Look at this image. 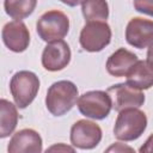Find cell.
I'll return each instance as SVG.
<instances>
[{"label": "cell", "mask_w": 153, "mask_h": 153, "mask_svg": "<svg viewBox=\"0 0 153 153\" xmlns=\"http://www.w3.org/2000/svg\"><path fill=\"white\" fill-rule=\"evenodd\" d=\"M103 136L102 128L88 120H79L71 128V143L79 149H92Z\"/></svg>", "instance_id": "obj_7"}, {"label": "cell", "mask_w": 153, "mask_h": 153, "mask_svg": "<svg viewBox=\"0 0 153 153\" xmlns=\"http://www.w3.org/2000/svg\"><path fill=\"white\" fill-rule=\"evenodd\" d=\"M37 0H4V8L7 16L16 20H22L35 11Z\"/></svg>", "instance_id": "obj_17"}, {"label": "cell", "mask_w": 153, "mask_h": 153, "mask_svg": "<svg viewBox=\"0 0 153 153\" xmlns=\"http://www.w3.org/2000/svg\"><path fill=\"white\" fill-rule=\"evenodd\" d=\"M39 90L38 76L30 71H19L14 73L10 81V91L19 109L27 108L36 98Z\"/></svg>", "instance_id": "obj_3"}, {"label": "cell", "mask_w": 153, "mask_h": 153, "mask_svg": "<svg viewBox=\"0 0 153 153\" xmlns=\"http://www.w3.org/2000/svg\"><path fill=\"white\" fill-rule=\"evenodd\" d=\"M147 61L153 66V44H151L148 47V50H147Z\"/></svg>", "instance_id": "obj_23"}, {"label": "cell", "mask_w": 153, "mask_h": 153, "mask_svg": "<svg viewBox=\"0 0 153 153\" xmlns=\"http://www.w3.org/2000/svg\"><path fill=\"white\" fill-rule=\"evenodd\" d=\"M78 109L85 117L104 120L109 116L112 109V100L106 91H88L79 97Z\"/></svg>", "instance_id": "obj_5"}, {"label": "cell", "mask_w": 153, "mask_h": 153, "mask_svg": "<svg viewBox=\"0 0 153 153\" xmlns=\"http://www.w3.org/2000/svg\"><path fill=\"white\" fill-rule=\"evenodd\" d=\"M147 127V116L139 108H128L118 111L114 134L117 140L121 141H134L139 139Z\"/></svg>", "instance_id": "obj_2"}, {"label": "cell", "mask_w": 153, "mask_h": 153, "mask_svg": "<svg viewBox=\"0 0 153 153\" xmlns=\"http://www.w3.org/2000/svg\"><path fill=\"white\" fill-rule=\"evenodd\" d=\"M59 1H61L62 4H65L67 6H71V7L78 6V5H80V4L84 2V0H59Z\"/></svg>", "instance_id": "obj_22"}, {"label": "cell", "mask_w": 153, "mask_h": 153, "mask_svg": "<svg viewBox=\"0 0 153 153\" xmlns=\"http://www.w3.org/2000/svg\"><path fill=\"white\" fill-rule=\"evenodd\" d=\"M74 148L75 147H69V146H65L63 143H59V145H55V146H51L50 148L47 149V152H54V151H63V152H74Z\"/></svg>", "instance_id": "obj_20"}, {"label": "cell", "mask_w": 153, "mask_h": 153, "mask_svg": "<svg viewBox=\"0 0 153 153\" xmlns=\"http://www.w3.org/2000/svg\"><path fill=\"white\" fill-rule=\"evenodd\" d=\"M42 145L41 135L31 128H25L13 134L7 151L8 153H41Z\"/></svg>", "instance_id": "obj_12"}, {"label": "cell", "mask_w": 153, "mask_h": 153, "mask_svg": "<svg viewBox=\"0 0 153 153\" xmlns=\"http://www.w3.org/2000/svg\"><path fill=\"white\" fill-rule=\"evenodd\" d=\"M36 31L47 43L62 39L69 31V19L62 11L50 10L38 18Z\"/></svg>", "instance_id": "obj_4"}, {"label": "cell", "mask_w": 153, "mask_h": 153, "mask_svg": "<svg viewBox=\"0 0 153 153\" xmlns=\"http://www.w3.org/2000/svg\"><path fill=\"white\" fill-rule=\"evenodd\" d=\"M18 111L17 105L10 100L2 98L0 100V137L5 139L10 136L18 124Z\"/></svg>", "instance_id": "obj_15"}, {"label": "cell", "mask_w": 153, "mask_h": 153, "mask_svg": "<svg viewBox=\"0 0 153 153\" xmlns=\"http://www.w3.org/2000/svg\"><path fill=\"white\" fill-rule=\"evenodd\" d=\"M106 92L111 97L112 109L116 111L128 108H140L145 103V94L127 82L112 85L106 90Z\"/></svg>", "instance_id": "obj_8"}, {"label": "cell", "mask_w": 153, "mask_h": 153, "mask_svg": "<svg viewBox=\"0 0 153 153\" xmlns=\"http://www.w3.org/2000/svg\"><path fill=\"white\" fill-rule=\"evenodd\" d=\"M126 41L134 48L143 49L153 44V20L134 17L126 27Z\"/></svg>", "instance_id": "obj_10"}, {"label": "cell", "mask_w": 153, "mask_h": 153, "mask_svg": "<svg viewBox=\"0 0 153 153\" xmlns=\"http://www.w3.org/2000/svg\"><path fill=\"white\" fill-rule=\"evenodd\" d=\"M111 29L106 22H87L80 31L79 42L84 50L98 53L109 45Z\"/></svg>", "instance_id": "obj_6"}, {"label": "cell", "mask_w": 153, "mask_h": 153, "mask_svg": "<svg viewBox=\"0 0 153 153\" xmlns=\"http://www.w3.org/2000/svg\"><path fill=\"white\" fill-rule=\"evenodd\" d=\"M81 11L86 22H106L109 17V5L105 0H84Z\"/></svg>", "instance_id": "obj_16"}, {"label": "cell", "mask_w": 153, "mask_h": 153, "mask_svg": "<svg viewBox=\"0 0 153 153\" xmlns=\"http://www.w3.org/2000/svg\"><path fill=\"white\" fill-rule=\"evenodd\" d=\"M139 152L141 153H148V152H153V134H151L148 136V139L145 141V143L140 147Z\"/></svg>", "instance_id": "obj_19"}, {"label": "cell", "mask_w": 153, "mask_h": 153, "mask_svg": "<svg viewBox=\"0 0 153 153\" xmlns=\"http://www.w3.org/2000/svg\"><path fill=\"white\" fill-rule=\"evenodd\" d=\"M108 152H111V151H115V152H117V151H129V152H133L134 149L133 148H130V147H127V146H122V147H118V142H116L114 146H111V147H109L108 149H106Z\"/></svg>", "instance_id": "obj_21"}, {"label": "cell", "mask_w": 153, "mask_h": 153, "mask_svg": "<svg viewBox=\"0 0 153 153\" xmlns=\"http://www.w3.org/2000/svg\"><path fill=\"white\" fill-rule=\"evenodd\" d=\"M4 44L13 53H23L30 44V32L22 20H12L4 25L1 32Z\"/></svg>", "instance_id": "obj_11"}, {"label": "cell", "mask_w": 153, "mask_h": 153, "mask_svg": "<svg viewBox=\"0 0 153 153\" xmlns=\"http://www.w3.org/2000/svg\"><path fill=\"white\" fill-rule=\"evenodd\" d=\"M72 57L71 48L63 39L49 42L42 53V66L49 72H57L68 66Z\"/></svg>", "instance_id": "obj_9"}, {"label": "cell", "mask_w": 153, "mask_h": 153, "mask_svg": "<svg viewBox=\"0 0 153 153\" xmlns=\"http://www.w3.org/2000/svg\"><path fill=\"white\" fill-rule=\"evenodd\" d=\"M137 56L124 48L117 49L115 53H112L106 61V71L112 76H126L130 68L137 62Z\"/></svg>", "instance_id": "obj_13"}, {"label": "cell", "mask_w": 153, "mask_h": 153, "mask_svg": "<svg viewBox=\"0 0 153 153\" xmlns=\"http://www.w3.org/2000/svg\"><path fill=\"white\" fill-rule=\"evenodd\" d=\"M134 8L140 13L153 17V0H134Z\"/></svg>", "instance_id": "obj_18"}, {"label": "cell", "mask_w": 153, "mask_h": 153, "mask_svg": "<svg viewBox=\"0 0 153 153\" xmlns=\"http://www.w3.org/2000/svg\"><path fill=\"white\" fill-rule=\"evenodd\" d=\"M127 76V84L140 91L148 90L153 86V66L146 60H137L130 68Z\"/></svg>", "instance_id": "obj_14"}, {"label": "cell", "mask_w": 153, "mask_h": 153, "mask_svg": "<svg viewBox=\"0 0 153 153\" xmlns=\"http://www.w3.org/2000/svg\"><path fill=\"white\" fill-rule=\"evenodd\" d=\"M79 91L74 82L60 80L54 82L47 92L45 106L54 116H63L78 102Z\"/></svg>", "instance_id": "obj_1"}]
</instances>
